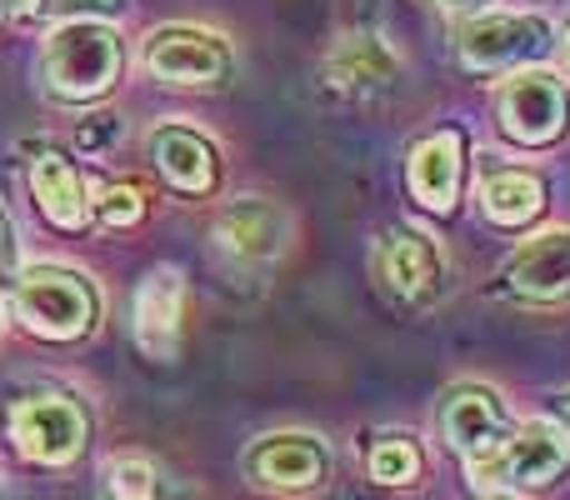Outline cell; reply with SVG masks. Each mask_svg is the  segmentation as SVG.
<instances>
[{"mask_svg": "<svg viewBox=\"0 0 570 500\" xmlns=\"http://www.w3.org/2000/svg\"><path fill=\"white\" fill-rule=\"evenodd\" d=\"M395 56L385 40L375 36H351L341 40V50H335L331 60H325V80H331L335 90H381L395 80Z\"/></svg>", "mask_w": 570, "mask_h": 500, "instance_id": "e0dca14e", "label": "cell"}, {"mask_svg": "<svg viewBox=\"0 0 570 500\" xmlns=\"http://www.w3.org/2000/svg\"><path fill=\"white\" fill-rule=\"evenodd\" d=\"M250 481L256 486H271V491H315V486L325 481V471H331V455H325V445L315 441V435H266V441L250 451Z\"/></svg>", "mask_w": 570, "mask_h": 500, "instance_id": "9c48e42d", "label": "cell"}, {"mask_svg": "<svg viewBox=\"0 0 570 500\" xmlns=\"http://www.w3.org/2000/svg\"><path fill=\"white\" fill-rule=\"evenodd\" d=\"M16 305L20 321L46 341H76L96 321V291L60 265H36V271L16 275Z\"/></svg>", "mask_w": 570, "mask_h": 500, "instance_id": "7a4b0ae2", "label": "cell"}, {"mask_svg": "<svg viewBox=\"0 0 570 500\" xmlns=\"http://www.w3.org/2000/svg\"><path fill=\"white\" fill-rule=\"evenodd\" d=\"M216 241L230 255H240V261H266L285 241V216L271 200L246 196V200H236V206H226V216L216 220Z\"/></svg>", "mask_w": 570, "mask_h": 500, "instance_id": "5bb4252c", "label": "cell"}, {"mask_svg": "<svg viewBox=\"0 0 570 500\" xmlns=\"http://www.w3.org/2000/svg\"><path fill=\"white\" fill-rule=\"evenodd\" d=\"M381 275L395 295L421 301V295H431L435 281H441V251H435V241L421 236V231H391V236L381 241Z\"/></svg>", "mask_w": 570, "mask_h": 500, "instance_id": "4fadbf2b", "label": "cell"}, {"mask_svg": "<svg viewBox=\"0 0 570 500\" xmlns=\"http://www.w3.org/2000/svg\"><path fill=\"white\" fill-rule=\"evenodd\" d=\"M180 311H186V285H180V271L160 265L140 281L136 291V341L146 355L156 361H170L180 341Z\"/></svg>", "mask_w": 570, "mask_h": 500, "instance_id": "7c38bea8", "label": "cell"}, {"mask_svg": "<svg viewBox=\"0 0 570 500\" xmlns=\"http://www.w3.org/2000/svg\"><path fill=\"white\" fill-rule=\"evenodd\" d=\"M570 126L566 80L551 70H521L501 86V130L515 146H551Z\"/></svg>", "mask_w": 570, "mask_h": 500, "instance_id": "277c9868", "label": "cell"}, {"mask_svg": "<svg viewBox=\"0 0 570 500\" xmlns=\"http://www.w3.org/2000/svg\"><path fill=\"white\" fill-rule=\"evenodd\" d=\"M156 465L140 461V455H120L110 465V496L116 500H156Z\"/></svg>", "mask_w": 570, "mask_h": 500, "instance_id": "44dd1931", "label": "cell"}, {"mask_svg": "<svg viewBox=\"0 0 570 500\" xmlns=\"http://www.w3.org/2000/svg\"><path fill=\"white\" fill-rule=\"evenodd\" d=\"M556 415H561V425H566V441H570V391L556 401Z\"/></svg>", "mask_w": 570, "mask_h": 500, "instance_id": "484cf974", "label": "cell"}, {"mask_svg": "<svg viewBox=\"0 0 570 500\" xmlns=\"http://www.w3.org/2000/svg\"><path fill=\"white\" fill-rule=\"evenodd\" d=\"M491 500H511V496H491Z\"/></svg>", "mask_w": 570, "mask_h": 500, "instance_id": "f1b7e54d", "label": "cell"}, {"mask_svg": "<svg viewBox=\"0 0 570 500\" xmlns=\"http://www.w3.org/2000/svg\"><path fill=\"white\" fill-rule=\"evenodd\" d=\"M10 10H16V0H0V20H6V16H10Z\"/></svg>", "mask_w": 570, "mask_h": 500, "instance_id": "83f0119b", "label": "cell"}, {"mask_svg": "<svg viewBox=\"0 0 570 500\" xmlns=\"http://www.w3.org/2000/svg\"><path fill=\"white\" fill-rule=\"evenodd\" d=\"M561 56H566V66H570V20L561 26Z\"/></svg>", "mask_w": 570, "mask_h": 500, "instance_id": "4316f807", "label": "cell"}, {"mask_svg": "<svg viewBox=\"0 0 570 500\" xmlns=\"http://www.w3.org/2000/svg\"><path fill=\"white\" fill-rule=\"evenodd\" d=\"M566 465H570L566 435L551 421H525L491 461L475 465V476H501L511 486H551L566 476Z\"/></svg>", "mask_w": 570, "mask_h": 500, "instance_id": "52a82bcc", "label": "cell"}, {"mask_svg": "<svg viewBox=\"0 0 570 500\" xmlns=\"http://www.w3.org/2000/svg\"><path fill=\"white\" fill-rule=\"evenodd\" d=\"M10 441L40 465H66L86 445V415L66 395H30L10 411Z\"/></svg>", "mask_w": 570, "mask_h": 500, "instance_id": "5b68a950", "label": "cell"}, {"mask_svg": "<svg viewBox=\"0 0 570 500\" xmlns=\"http://www.w3.org/2000/svg\"><path fill=\"white\" fill-rule=\"evenodd\" d=\"M505 291L525 301H566L570 295V231H546L505 261Z\"/></svg>", "mask_w": 570, "mask_h": 500, "instance_id": "8fae6325", "label": "cell"}, {"mask_svg": "<svg viewBox=\"0 0 570 500\" xmlns=\"http://www.w3.org/2000/svg\"><path fill=\"white\" fill-rule=\"evenodd\" d=\"M30 190H36L40 210H46L50 226L60 231H80L90 220V206H86V190H80V176L60 150H40L30 160Z\"/></svg>", "mask_w": 570, "mask_h": 500, "instance_id": "9a60e30c", "label": "cell"}, {"mask_svg": "<svg viewBox=\"0 0 570 500\" xmlns=\"http://www.w3.org/2000/svg\"><path fill=\"white\" fill-rule=\"evenodd\" d=\"M461 170H465V136L461 130H435V136L415 140L411 156H405V180H411L415 200L435 216L455 206V190H461Z\"/></svg>", "mask_w": 570, "mask_h": 500, "instance_id": "30bf717a", "label": "cell"}, {"mask_svg": "<svg viewBox=\"0 0 570 500\" xmlns=\"http://www.w3.org/2000/svg\"><path fill=\"white\" fill-rule=\"evenodd\" d=\"M130 0H16V10L26 20H106V16H120Z\"/></svg>", "mask_w": 570, "mask_h": 500, "instance_id": "d6986e66", "label": "cell"}, {"mask_svg": "<svg viewBox=\"0 0 570 500\" xmlns=\"http://www.w3.org/2000/svg\"><path fill=\"white\" fill-rule=\"evenodd\" d=\"M150 150H156L160 176H166L176 190L206 196V190L216 186V150H210V140L196 136V130L166 126V130H156V146Z\"/></svg>", "mask_w": 570, "mask_h": 500, "instance_id": "2e32d148", "label": "cell"}, {"mask_svg": "<svg viewBox=\"0 0 570 500\" xmlns=\"http://www.w3.org/2000/svg\"><path fill=\"white\" fill-rule=\"evenodd\" d=\"M146 216V190L140 186H110L100 196V226H136Z\"/></svg>", "mask_w": 570, "mask_h": 500, "instance_id": "7402d4cb", "label": "cell"}, {"mask_svg": "<svg viewBox=\"0 0 570 500\" xmlns=\"http://www.w3.org/2000/svg\"><path fill=\"white\" fill-rule=\"evenodd\" d=\"M551 50V20L525 10H485L455 30V56L471 70H505Z\"/></svg>", "mask_w": 570, "mask_h": 500, "instance_id": "3957f363", "label": "cell"}, {"mask_svg": "<svg viewBox=\"0 0 570 500\" xmlns=\"http://www.w3.org/2000/svg\"><path fill=\"white\" fill-rule=\"evenodd\" d=\"M16 226H10V216L0 210V285H16Z\"/></svg>", "mask_w": 570, "mask_h": 500, "instance_id": "603a6c76", "label": "cell"}, {"mask_svg": "<svg viewBox=\"0 0 570 500\" xmlns=\"http://www.w3.org/2000/svg\"><path fill=\"white\" fill-rule=\"evenodd\" d=\"M441 431H445V441H451L471 465H485L505 441H511L501 401H495L485 385H455V391L445 395Z\"/></svg>", "mask_w": 570, "mask_h": 500, "instance_id": "ba28073f", "label": "cell"}, {"mask_svg": "<svg viewBox=\"0 0 570 500\" xmlns=\"http://www.w3.org/2000/svg\"><path fill=\"white\" fill-rule=\"evenodd\" d=\"M76 140H80V150H106L110 140H116V120L106 116V126H96V116H90L86 126L76 130Z\"/></svg>", "mask_w": 570, "mask_h": 500, "instance_id": "cb8c5ba5", "label": "cell"}, {"mask_svg": "<svg viewBox=\"0 0 570 500\" xmlns=\"http://www.w3.org/2000/svg\"><path fill=\"white\" fill-rule=\"evenodd\" d=\"M415 476H421V451H415V441H405V435H385L371 451V481L411 486Z\"/></svg>", "mask_w": 570, "mask_h": 500, "instance_id": "ffe728a7", "label": "cell"}, {"mask_svg": "<svg viewBox=\"0 0 570 500\" xmlns=\"http://www.w3.org/2000/svg\"><path fill=\"white\" fill-rule=\"evenodd\" d=\"M120 36L100 20H70L56 26L46 40V56H40V76L46 90L56 100L70 106H90V100L110 96L120 80Z\"/></svg>", "mask_w": 570, "mask_h": 500, "instance_id": "6da1fadb", "label": "cell"}, {"mask_svg": "<svg viewBox=\"0 0 570 500\" xmlns=\"http://www.w3.org/2000/svg\"><path fill=\"white\" fill-rule=\"evenodd\" d=\"M146 66L166 86H220L230 76V46L210 30L196 26H166L150 36Z\"/></svg>", "mask_w": 570, "mask_h": 500, "instance_id": "8992f818", "label": "cell"}, {"mask_svg": "<svg viewBox=\"0 0 570 500\" xmlns=\"http://www.w3.org/2000/svg\"><path fill=\"white\" fill-rule=\"evenodd\" d=\"M441 6H445V10H455V16H465V10H481L485 0H441Z\"/></svg>", "mask_w": 570, "mask_h": 500, "instance_id": "d4e9b609", "label": "cell"}, {"mask_svg": "<svg viewBox=\"0 0 570 500\" xmlns=\"http://www.w3.org/2000/svg\"><path fill=\"white\" fill-rule=\"evenodd\" d=\"M546 206V186L531 170H495L481 186V210L495 226H531Z\"/></svg>", "mask_w": 570, "mask_h": 500, "instance_id": "ac0fdd59", "label": "cell"}]
</instances>
